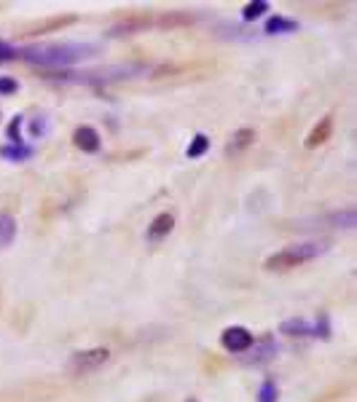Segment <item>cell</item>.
<instances>
[{
  "instance_id": "cell-16",
  "label": "cell",
  "mask_w": 357,
  "mask_h": 402,
  "mask_svg": "<svg viewBox=\"0 0 357 402\" xmlns=\"http://www.w3.org/2000/svg\"><path fill=\"white\" fill-rule=\"evenodd\" d=\"M231 140H234V142L229 145V151H239V148H247V145H250V142L255 140V131H253V129H239V131H236V134H234Z\"/></svg>"
},
{
  "instance_id": "cell-10",
  "label": "cell",
  "mask_w": 357,
  "mask_h": 402,
  "mask_svg": "<svg viewBox=\"0 0 357 402\" xmlns=\"http://www.w3.org/2000/svg\"><path fill=\"white\" fill-rule=\"evenodd\" d=\"M296 30H298V22L285 19V17H272V19L266 22V32H269V35H277V32H296Z\"/></svg>"
},
{
  "instance_id": "cell-2",
  "label": "cell",
  "mask_w": 357,
  "mask_h": 402,
  "mask_svg": "<svg viewBox=\"0 0 357 402\" xmlns=\"http://www.w3.org/2000/svg\"><path fill=\"white\" fill-rule=\"evenodd\" d=\"M323 252H325V244H317V242H312V244H293V247H285V250L269 255L263 268L266 271H287V268H296L301 263L314 260Z\"/></svg>"
},
{
  "instance_id": "cell-9",
  "label": "cell",
  "mask_w": 357,
  "mask_h": 402,
  "mask_svg": "<svg viewBox=\"0 0 357 402\" xmlns=\"http://www.w3.org/2000/svg\"><path fill=\"white\" fill-rule=\"evenodd\" d=\"M17 239V220L8 212H0V250L11 247Z\"/></svg>"
},
{
  "instance_id": "cell-8",
  "label": "cell",
  "mask_w": 357,
  "mask_h": 402,
  "mask_svg": "<svg viewBox=\"0 0 357 402\" xmlns=\"http://www.w3.org/2000/svg\"><path fill=\"white\" fill-rule=\"evenodd\" d=\"M172 228H175V218H172L170 212H161V215L153 218V223L148 226V239H151V242H159V239H164Z\"/></svg>"
},
{
  "instance_id": "cell-4",
  "label": "cell",
  "mask_w": 357,
  "mask_h": 402,
  "mask_svg": "<svg viewBox=\"0 0 357 402\" xmlns=\"http://www.w3.org/2000/svg\"><path fill=\"white\" fill-rule=\"evenodd\" d=\"M253 332L247 330V327H229L223 335H221V343H223V349H229V352L239 354V352H247L250 346H253Z\"/></svg>"
},
{
  "instance_id": "cell-14",
  "label": "cell",
  "mask_w": 357,
  "mask_h": 402,
  "mask_svg": "<svg viewBox=\"0 0 357 402\" xmlns=\"http://www.w3.org/2000/svg\"><path fill=\"white\" fill-rule=\"evenodd\" d=\"M282 332H287V335H312L314 327L309 325L306 319H287V322L282 325Z\"/></svg>"
},
{
  "instance_id": "cell-6",
  "label": "cell",
  "mask_w": 357,
  "mask_h": 402,
  "mask_svg": "<svg viewBox=\"0 0 357 402\" xmlns=\"http://www.w3.org/2000/svg\"><path fill=\"white\" fill-rule=\"evenodd\" d=\"M247 352H253V357H247V362L261 365V362H266V359H272V357L277 354V343H274L272 335H263L261 341H253V346H250Z\"/></svg>"
},
{
  "instance_id": "cell-13",
  "label": "cell",
  "mask_w": 357,
  "mask_h": 402,
  "mask_svg": "<svg viewBox=\"0 0 357 402\" xmlns=\"http://www.w3.org/2000/svg\"><path fill=\"white\" fill-rule=\"evenodd\" d=\"M76 22V17H54L49 22H41V25H35L27 35H35V32H46V30H59V27L65 25H73Z\"/></svg>"
},
{
  "instance_id": "cell-19",
  "label": "cell",
  "mask_w": 357,
  "mask_h": 402,
  "mask_svg": "<svg viewBox=\"0 0 357 402\" xmlns=\"http://www.w3.org/2000/svg\"><path fill=\"white\" fill-rule=\"evenodd\" d=\"M258 402H277V383H274V381H263V383H261Z\"/></svg>"
},
{
  "instance_id": "cell-11",
  "label": "cell",
  "mask_w": 357,
  "mask_h": 402,
  "mask_svg": "<svg viewBox=\"0 0 357 402\" xmlns=\"http://www.w3.org/2000/svg\"><path fill=\"white\" fill-rule=\"evenodd\" d=\"M145 27H151V17L137 14V17H129V19H124L119 27H113V32H134V30H145Z\"/></svg>"
},
{
  "instance_id": "cell-12",
  "label": "cell",
  "mask_w": 357,
  "mask_h": 402,
  "mask_svg": "<svg viewBox=\"0 0 357 402\" xmlns=\"http://www.w3.org/2000/svg\"><path fill=\"white\" fill-rule=\"evenodd\" d=\"M0 156L3 158H11V161H27L30 156H32V148H27V145H3L0 148Z\"/></svg>"
},
{
  "instance_id": "cell-21",
  "label": "cell",
  "mask_w": 357,
  "mask_h": 402,
  "mask_svg": "<svg viewBox=\"0 0 357 402\" xmlns=\"http://www.w3.org/2000/svg\"><path fill=\"white\" fill-rule=\"evenodd\" d=\"M11 59H17V49H14L11 43L0 41V65H3V62H11Z\"/></svg>"
},
{
  "instance_id": "cell-15",
  "label": "cell",
  "mask_w": 357,
  "mask_h": 402,
  "mask_svg": "<svg viewBox=\"0 0 357 402\" xmlns=\"http://www.w3.org/2000/svg\"><path fill=\"white\" fill-rule=\"evenodd\" d=\"M266 11H269V3H266V0H255V3H247V6H245L242 19H245V22H253L258 17H263Z\"/></svg>"
},
{
  "instance_id": "cell-18",
  "label": "cell",
  "mask_w": 357,
  "mask_h": 402,
  "mask_svg": "<svg viewBox=\"0 0 357 402\" xmlns=\"http://www.w3.org/2000/svg\"><path fill=\"white\" fill-rule=\"evenodd\" d=\"M191 22H194V17H188V14H164L159 19V27H178V25H191Z\"/></svg>"
},
{
  "instance_id": "cell-23",
  "label": "cell",
  "mask_w": 357,
  "mask_h": 402,
  "mask_svg": "<svg viewBox=\"0 0 357 402\" xmlns=\"http://www.w3.org/2000/svg\"><path fill=\"white\" fill-rule=\"evenodd\" d=\"M46 131H49V124H46V121H32V126H30V134H32V137L46 134Z\"/></svg>"
},
{
  "instance_id": "cell-1",
  "label": "cell",
  "mask_w": 357,
  "mask_h": 402,
  "mask_svg": "<svg viewBox=\"0 0 357 402\" xmlns=\"http://www.w3.org/2000/svg\"><path fill=\"white\" fill-rule=\"evenodd\" d=\"M89 54H94V46L89 43H35V46L17 49L19 59L41 65V67H65V65L81 62Z\"/></svg>"
},
{
  "instance_id": "cell-5",
  "label": "cell",
  "mask_w": 357,
  "mask_h": 402,
  "mask_svg": "<svg viewBox=\"0 0 357 402\" xmlns=\"http://www.w3.org/2000/svg\"><path fill=\"white\" fill-rule=\"evenodd\" d=\"M73 142H76L78 151H83V153L100 151V134H97V129H92V126H78L76 131H73Z\"/></svg>"
},
{
  "instance_id": "cell-7",
  "label": "cell",
  "mask_w": 357,
  "mask_h": 402,
  "mask_svg": "<svg viewBox=\"0 0 357 402\" xmlns=\"http://www.w3.org/2000/svg\"><path fill=\"white\" fill-rule=\"evenodd\" d=\"M331 131H333V118L331 116L320 118V124L314 126V129L309 131V137H306V148H320L323 142H328Z\"/></svg>"
},
{
  "instance_id": "cell-20",
  "label": "cell",
  "mask_w": 357,
  "mask_h": 402,
  "mask_svg": "<svg viewBox=\"0 0 357 402\" xmlns=\"http://www.w3.org/2000/svg\"><path fill=\"white\" fill-rule=\"evenodd\" d=\"M19 129H22V116H17L11 124H8V140H11V145H19Z\"/></svg>"
},
{
  "instance_id": "cell-3",
  "label": "cell",
  "mask_w": 357,
  "mask_h": 402,
  "mask_svg": "<svg viewBox=\"0 0 357 402\" xmlns=\"http://www.w3.org/2000/svg\"><path fill=\"white\" fill-rule=\"evenodd\" d=\"M108 359H110V352H108V349L78 352V354H73V359H70V370H73V373H92V370H97L100 365H105Z\"/></svg>"
},
{
  "instance_id": "cell-22",
  "label": "cell",
  "mask_w": 357,
  "mask_h": 402,
  "mask_svg": "<svg viewBox=\"0 0 357 402\" xmlns=\"http://www.w3.org/2000/svg\"><path fill=\"white\" fill-rule=\"evenodd\" d=\"M17 89H19V83L14 78H6V76L0 78V94H14Z\"/></svg>"
},
{
  "instance_id": "cell-17",
  "label": "cell",
  "mask_w": 357,
  "mask_h": 402,
  "mask_svg": "<svg viewBox=\"0 0 357 402\" xmlns=\"http://www.w3.org/2000/svg\"><path fill=\"white\" fill-rule=\"evenodd\" d=\"M207 148H210V140H207V134H196L194 140H191V145H188V158H199V156H204L207 153Z\"/></svg>"
},
{
  "instance_id": "cell-24",
  "label": "cell",
  "mask_w": 357,
  "mask_h": 402,
  "mask_svg": "<svg viewBox=\"0 0 357 402\" xmlns=\"http://www.w3.org/2000/svg\"><path fill=\"white\" fill-rule=\"evenodd\" d=\"M191 402H194V400H191Z\"/></svg>"
}]
</instances>
